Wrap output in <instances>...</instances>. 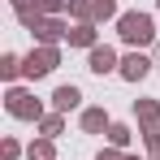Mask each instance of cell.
I'll return each mask as SVG.
<instances>
[{
	"mask_svg": "<svg viewBox=\"0 0 160 160\" xmlns=\"http://www.w3.org/2000/svg\"><path fill=\"white\" fill-rule=\"evenodd\" d=\"M121 39L126 43H147L152 39V18L147 13H126L121 18Z\"/></svg>",
	"mask_w": 160,
	"mask_h": 160,
	"instance_id": "1",
	"label": "cell"
},
{
	"mask_svg": "<svg viewBox=\"0 0 160 160\" xmlns=\"http://www.w3.org/2000/svg\"><path fill=\"white\" fill-rule=\"evenodd\" d=\"M9 112L13 117H39V104L30 100L26 91H9Z\"/></svg>",
	"mask_w": 160,
	"mask_h": 160,
	"instance_id": "2",
	"label": "cell"
},
{
	"mask_svg": "<svg viewBox=\"0 0 160 160\" xmlns=\"http://www.w3.org/2000/svg\"><path fill=\"white\" fill-rule=\"evenodd\" d=\"M52 65H56V52H52V48H43V52H30V61H26V74H30V78H39V74H48Z\"/></svg>",
	"mask_w": 160,
	"mask_h": 160,
	"instance_id": "3",
	"label": "cell"
},
{
	"mask_svg": "<svg viewBox=\"0 0 160 160\" xmlns=\"http://www.w3.org/2000/svg\"><path fill=\"white\" fill-rule=\"evenodd\" d=\"M30 30H35L39 39H56V35H61V22H52V18H30Z\"/></svg>",
	"mask_w": 160,
	"mask_h": 160,
	"instance_id": "4",
	"label": "cell"
},
{
	"mask_svg": "<svg viewBox=\"0 0 160 160\" xmlns=\"http://www.w3.org/2000/svg\"><path fill=\"white\" fill-rule=\"evenodd\" d=\"M112 65H117V56H112V48H95V52H91V69H95V74H108Z\"/></svg>",
	"mask_w": 160,
	"mask_h": 160,
	"instance_id": "5",
	"label": "cell"
},
{
	"mask_svg": "<svg viewBox=\"0 0 160 160\" xmlns=\"http://www.w3.org/2000/svg\"><path fill=\"white\" fill-rule=\"evenodd\" d=\"M147 69H152V61H147V56H126V65H121V74H126V78H143Z\"/></svg>",
	"mask_w": 160,
	"mask_h": 160,
	"instance_id": "6",
	"label": "cell"
},
{
	"mask_svg": "<svg viewBox=\"0 0 160 160\" xmlns=\"http://www.w3.org/2000/svg\"><path fill=\"white\" fill-rule=\"evenodd\" d=\"M52 100H56V108L65 112V108H78V100H82V95H78V87H61Z\"/></svg>",
	"mask_w": 160,
	"mask_h": 160,
	"instance_id": "7",
	"label": "cell"
},
{
	"mask_svg": "<svg viewBox=\"0 0 160 160\" xmlns=\"http://www.w3.org/2000/svg\"><path fill=\"white\" fill-rule=\"evenodd\" d=\"M69 43H82V48H87V43H95V30H91V26H78V30H69Z\"/></svg>",
	"mask_w": 160,
	"mask_h": 160,
	"instance_id": "8",
	"label": "cell"
},
{
	"mask_svg": "<svg viewBox=\"0 0 160 160\" xmlns=\"http://www.w3.org/2000/svg\"><path fill=\"white\" fill-rule=\"evenodd\" d=\"M82 126H87V130H104V112H100V108H91V112L82 117Z\"/></svg>",
	"mask_w": 160,
	"mask_h": 160,
	"instance_id": "9",
	"label": "cell"
},
{
	"mask_svg": "<svg viewBox=\"0 0 160 160\" xmlns=\"http://www.w3.org/2000/svg\"><path fill=\"white\" fill-rule=\"evenodd\" d=\"M112 9H117V0H95V4H91V13H95V18H108Z\"/></svg>",
	"mask_w": 160,
	"mask_h": 160,
	"instance_id": "10",
	"label": "cell"
},
{
	"mask_svg": "<svg viewBox=\"0 0 160 160\" xmlns=\"http://www.w3.org/2000/svg\"><path fill=\"white\" fill-rule=\"evenodd\" d=\"M30 160H52V143H35L30 147Z\"/></svg>",
	"mask_w": 160,
	"mask_h": 160,
	"instance_id": "11",
	"label": "cell"
},
{
	"mask_svg": "<svg viewBox=\"0 0 160 160\" xmlns=\"http://www.w3.org/2000/svg\"><path fill=\"white\" fill-rule=\"evenodd\" d=\"M108 138H112V143H117V147H121V143H126V138H130V134H126V126H112V130H108Z\"/></svg>",
	"mask_w": 160,
	"mask_h": 160,
	"instance_id": "12",
	"label": "cell"
}]
</instances>
